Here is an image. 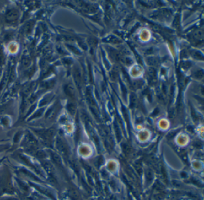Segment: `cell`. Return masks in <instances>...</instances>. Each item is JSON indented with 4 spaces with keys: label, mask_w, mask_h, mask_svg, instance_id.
I'll list each match as a JSON object with an SVG mask.
<instances>
[{
    "label": "cell",
    "mask_w": 204,
    "mask_h": 200,
    "mask_svg": "<svg viewBox=\"0 0 204 200\" xmlns=\"http://www.w3.org/2000/svg\"><path fill=\"white\" fill-rule=\"evenodd\" d=\"M19 13L16 10H12L7 14L6 19L8 22H13L18 19Z\"/></svg>",
    "instance_id": "cell-1"
},
{
    "label": "cell",
    "mask_w": 204,
    "mask_h": 200,
    "mask_svg": "<svg viewBox=\"0 0 204 200\" xmlns=\"http://www.w3.org/2000/svg\"><path fill=\"white\" fill-rule=\"evenodd\" d=\"M31 24H30V25H28V28H29V27H31ZM26 31L27 30L28 31H29V28H27V29H25Z\"/></svg>",
    "instance_id": "cell-2"
}]
</instances>
